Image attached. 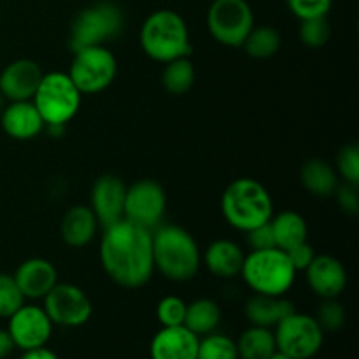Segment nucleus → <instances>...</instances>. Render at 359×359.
<instances>
[{"label":"nucleus","mask_w":359,"mask_h":359,"mask_svg":"<svg viewBox=\"0 0 359 359\" xmlns=\"http://www.w3.org/2000/svg\"><path fill=\"white\" fill-rule=\"evenodd\" d=\"M100 263L109 279L126 290L146 286L154 273L151 230L121 219L104 228Z\"/></svg>","instance_id":"nucleus-1"},{"label":"nucleus","mask_w":359,"mask_h":359,"mask_svg":"<svg viewBox=\"0 0 359 359\" xmlns=\"http://www.w3.org/2000/svg\"><path fill=\"white\" fill-rule=\"evenodd\" d=\"M151 233L154 270L174 283H188L198 273L202 255L188 230L177 224H160Z\"/></svg>","instance_id":"nucleus-2"},{"label":"nucleus","mask_w":359,"mask_h":359,"mask_svg":"<svg viewBox=\"0 0 359 359\" xmlns=\"http://www.w3.org/2000/svg\"><path fill=\"white\" fill-rule=\"evenodd\" d=\"M221 212L231 228L245 233L272 219V196L256 179H235L221 196Z\"/></svg>","instance_id":"nucleus-3"},{"label":"nucleus","mask_w":359,"mask_h":359,"mask_svg":"<svg viewBox=\"0 0 359 359\" xmlns=\"http://www.w3.org/2000/svg\"><path fill=\"white\" fill-rule=\"evenodd\" d=\"M140 46L151 60L168 63L191 55V41L184 18L172 9H158L140 27Z\"/></svg>","instance_id":"nucleus-4"},{"label":"nucleus","mask_w":359,"mask_h":359,"mask_svg":"<svg viewBox=\"0 0 359 359\" xmlns=\"http://www.w3.org/2000/svg\"><path fill=\"white\" fill-rule=\"evenodd\" d=\"M297 270L286 251L279 248L249 251L242 263L241 277L256 294L284 297L293 287Z\"/></svg>","instance_id":"nucleus-5"},{"label":"nucleus","mask_w":359,"mask_h":359,"mask_svg":"<svg viewBox=\"0 0 359 359\" xmlns=\"http://www.w3.org/2000/svg\"><path fill=\"white\" fill-rule=\"evenodd\" d=\"M81 97L69 74L49 72L42 76L32 102L46 126H65L79 112Z\"/></svg>","instance_id":"nucleus-6"},{"label":"nucleus","mask_w":359,"mask_h":359,"mask_svg":"<svg viewBox=\"0 0 359 359\" xmlns=\"http://www.w3.org/2000/svg\"><path fill=\"white\" fill-rule=\"evenodd\" d=\"M125 28V14L116 4L97 2L79 11L70 27L69 46L72 51L105 46V42L118 37Z\"/></svg>","instance_id":"nucleus-7"},{"label":"nucleus","mask_w":359,"mask_h":359,"mask_svg":"<svg viewBox=\"0 0 359 359\" xmlns=\"http://www.w3.org/2000/svg\"><path fill=\"white\" fill-rule=\"evenodd\" d=\"M67 74L81 95H95L111 86L118 74V62L107 46H90L74 51Z\"/></svg>","instance_id":"nucleus-8"},{"label":"nucleus","mask_w":359,"mask_h":359,"mask_svg":"<svg viewBox=\"0 0 359 359\" xmlns=\"http://www.w3.org/2000/svg\"><path fill=\"white\" fill-rule=\"evenodd\" d=\"M255 27V13L248 0H214L207 11V28L219 44L242 48Z\"/></svg>","instance_id":"nucleus-9"},{"label":"nucleus","mask_w":359,"mask_h":359,"mask_svg":"<svg viewBox=\"0 0 359 359\" xmlns=\"http://www.w3.org/2000/svg\"><path fill=\"white\" fill-rule=\"evenodd\" d=\"M277 351L293 359H312L325 344V332L314 316L291 312L273 328Z\"/></svg>","instance_id":"nucleus-10"},{"label":"nucleus","mask_w":359,"mask_h":359,"mask_svg":"<svg viewBox=\"0 0 359 359\" xmlns=\"http://www.w3.org/2000/svg\"><path fill=\"white\" fill-rule=\"evenodd\" d=\"M167 210V195L160 182L140 179L126 186L125 219L153 231L161 224Z\"/></svg>","instance_id":"nucleus-11"},{"label":"nucleus","mask_w":359,"mask_h":359,"mask_svg":"<svg viewBox=\"0 0 359 359\" xmlns=\"http://www.w3.org/2000/svg\"><path fill=\"white\" fill-rule=\"evenodd\" d=\"M42 300V309L53 325L63 328H79L86 325L93 314L90 297L76 284H56Z\"/></svg>","instance_id":"nucleus-12"},{"label":"nucleus","mask_w":359,"mask_h":359,"mask_svg":"<svg viewBox=\"0 0 359 359\" xmlns=\"http://www.w3.org/2000/svg\"><path fill=\"white\" fill-rule=\"evenodd\" d=\"M53 323L46 311L37 305L23 304L9 318L7 332L20 351L37 349L48 346L53 335Z\"/></svg>","instance_id":"nucleus-13"},{"label":"nucleus","mask_w":359,"mask_h":359,"mask_svg":"<svg viewBox=\"0 0 359 359\" xmlns=\"http://www.w3.org/2000/svg\"><path fill=\"white\" fill-rule=\"evenodd\" d=\"M125 196L126 184L118 175L104 174L95 181L90 195V209L102 228L125 219Z\"/></svg>","instance_id":"nucleus-14"},{"label":"nucleus","mask_w":359,"mask_h":359,"mask_svg":"<svg viewBox=\"0 0 359 359\" xmlns=\"http://www.w3.org/2000/svg\"><path fill=\"white\" fill-rule=\"evenodd\" d=\"M41 65L30 58H18L2 69L0 67V93L7 102L32 100L41 84Z\"/></svg>","instance_id":"nucleus-15"},{"label":"nucleus","mask_w":359,"mask_h":359,"mask_svg":"<svg viewBox=\"0 0 359 359\" xmlns=\"http://www.w3.org/2000/svg\"><path fill=\"white\" fill-rule=\"evenodd\" d=\"M304 272L307 276L309 287L321 300L339 298L347 286L346 266L330 255H316Z\"/></svg>","instance_id":"nucleus-16"},{"label":"nucleus","mask_w":359,"mask_h":359,"mask_svg":"<svg viewBox=\"0 0 359 359\" xmlns=\"http://www.w3.org/2000/svg\"><path fill=\"white\" fill-rule=\"evenodd\" d=\"M200 337L184 325L161 326L149 344L151 359H196Z\"/></svg>","instance_id":"nucleus-17"},{"label":"nucleus","mask_w":359,"mask_h":359,"mask_svg":"<svg viewBox=\"0 0 359 359\" xmlns=\"http://www.w3.org/2000/svg\"><path fill=\"white\" fill-rule=\"evenodd\" d=\"M13 277L25 300H42L58 284L55 265L44 258L25 259Z\"/></svg>","instance_id":"nucleus-18"},{"label":"nucleus","mask_w":359,"mask_h":359,"mask_svg":"<svg viewBox=\"0 0 359 359\" xmlns=\"http://www.w3.org/2000/svg\"><path fill=\"white\" fill-rule=\"evenodd\" d=\"M0 126L14 140H30L46 128L32 100L9 102L0 114Z\"/></svg>","instance_id":"nucleus-19"},{"label":"nucleus","mask_w":359,"mask_h":359,"mask_svg":"<svg viewBox=\"0 0 359 359\" xmlns=\"http://www.w3.org/2000/svg\"><path fill=\"white\" fill-rule=\"evenodd\" d=\"M98 221L88 205H74L63 216L60 224L62 241L70 248H84L97 235Z\"/></svg>","instance_id":"nucleus-20"},{"label":"nucleus","mask_w":359,"mask_h":359,"mask_svg":"<svg viewBox=\"0 0 359 359\" xmlns=\"http://www.w3.org/2000/svg\"><path fill=\"white\" fill-rule=\"evenodd\" d=\"M244 251L233 241L219 238L214 241L209 248L205 249L203 262L209 272L219 279H233L241 276L242 263H244Z\"/></svg>","instance_id":"nucleus-21"},{"label":"nucleus","mask_w":359,"mask_h":359,"mask_svg":"<svg viewBox=\"0 0 359 359\" xmlns=\"http://www.w3.org/2000/svg\"><path fill=\"white\" fill-rule=\"evenodd\" d=\"M245 318L252 326L273 330L286 316L294 312L293 304L284 297H270V294H252L245 302Z\"/></svg>","instance_id":"nucleus-22"},{"label":"nucleus","mask_w":359,"mask_h":359,"mask_svg":"<svg viewBox=\"0 0 359 359\" xmlns=\"http://www.w3.org/2000/svg\"><path fill=\"white\" fill-rule=\"evenodd\" d=\"M300 181L311 195L326 198L339 188V174L335 168L321 158H311L300 168Z\"/></svg>","instance_id":"nucleus-23"},{"label":"nucleus","mask_w":359,"mask_h":359,"mask_svg":"<svg viewBox=\"0 0 359 359\" xmlns=\"http://www.w3.org/2000/svg\"><path fill=\"white\" fill-rule=\"evenodd\" d=\"M270 226H272L276 245L283 251H290L294 245L307 241L309 228L305 217L294 210H284L277 216H272Z\"/></svg>","instance_id":"nucleus-24"},{"label":"nucleus","mask_w":359,"mask_h":359,"mask_svg":"<svg viewBox=\"0 0 359 359\" xmlns=\"http://www.w3.org/2000/svg\"><path fill=\"white\" fill-rule=\"evenodd\" d=\"M221 323V309L210 298H198L186 305L184 326L195 335L203 337L216 332Z\"/></svg>","instance_id":"nucleus-25"},{"label":"nucleus","mask_w":359,"mask_h":359,"mask_svg":"<svg viewBox=\"0 0 359 359\" xmlns=\"http://www.w3.org/2000/svg\"><path fill=\"white\" fill-rule=\"evenodd\" d=\"M235 342L238 359H269L277 351L273 330L262 326L251 325Z\"/></svg>","instance_id":"nucleus-26"},{"label":"nucleus","mask_w":359,"mask_h":359,"mask_svg":"<svg viewBox=\"0 0 359 359\" xmlns=\"http://www.w3.org/2000/svg\"><path fill=\"white\" fill-rule=\"evenodd\" d=\"M196 79L195 65L189 60V56L184 58L172 60L165 63L163 74H161V84L165 90L172 95H184L193 88Z\"/></svg>","instance_id":"nucleus-27"},{"label":"nucleus","mask_w":359,"mask_h":359,"mask_svg":"<svg viewBox=\"0 0 359 359\" xmlns=\"http://www.w3.org/2000/svg\"><path fill=\"white\" fill-rule=\"evenodd\" d=\"M242 48L245 49L248 56L255 60L272 58L280 49V34L273 27H269V25L252 27Z\"/></svg>","instance_id":"nucleus-28"},{"label":"nucleus","mask_w":359,"mask_h":359,"mask_svg":"<svg viewBox=\"0 0 359 359\" xmlns=\"http://www.w3.org/2000/svg\"><path fill=\"white\" fill-rule=\"evenodd\" d=\"M196 359H238L237 342L223 333H209L198 340Z\"/></svg>","instance_id":"nucleus-29"},{"label":"nucleus","mask_w":359,"mask_h":359,"mask_svg":"<svg viewBox=\"0 0 359 359\" xmlns=\"http://www.w3.org/2000/svg\"><path fill=\"white\" fill-rule=\"evenodd\" d=\"M316 321L325 333H335L346 325V309L337 298H326L316 312Z\"/></svg>","instance_id":"nucleus-30"},{"label":"nucleus","mask_w":359,"mask_h":359,"mask_svg":"<svg viewBox=\"0 0 359 359\" xmlns=\"http://www.w3.org/2000/svg\"><path fill=\"white\" fill-rule=\"evenodd\" d=\"M332 28H330L328 18H311V20H302L298 28V37L309 48H321L330 41Z\"/></svg>","instance_id":"nucleus-31"},{"label":"nucleus","mask_w":359,"mask_h":359,"mask_svg":"<svg viewBox=\"0 0 359 359\" xmlns=\"http://www.w3.org/2000/svg\"><path fill=\"white\" fill-rule=\"evenodd\" d=\"M23 304L25 297L14 277L9 273H0V318L9 319Z\"/></svg>","instance_id":"nucleus-32"},{"label":"nucleus","mask_w":359,"mask_h":359,"mask_svg":"<svg viewBox=\"0 0 359 359\" xmlns=\"http://www.w3.org/2000/svg\"><path fill=\"white\" fill-rule=\"evenodd\" d=\"M186 302L182 298L174 297H165L158 302L156 305V318L161 326H181L184 325V316H186Z\"/></svg>","instance_id":"nucleus-33"},{"label":"nucleus","mask_w":359,"mask_h":359,"mask_svg":"<svg viewBox=\"0 0 359 359\" xmlns=\"http://www.w3.org/2000/svg\"><path fill=\"white\" fill-rule=\"evenodd\" d=\"M337 172L347 184H359V147L356 144H347L337 156Z\"/></svg>","instance_id":"nucleus-34"},{"label":"nucleus","mask_w":359,"mask_h":359,"mask_svg":"<svg viewBox=\"0 0 359 359\" xmlns=\"http://www.w3.org/2000/svg\"><path fill=\"white\" fill-rule=\"evenodd\" d=\"M286 2L291 13L300 21L328 16L333 6V0H286Z\"/></svg>","instance_id":"nucleus-35"},{"label":"nucleus","mask_w":359,"mask_h":359,"mask_svg":"<svg viewBox=\"0 0 359 359\" xmlns=\"http://www.w3.org/2000/svg\"><path fill=\"white\" fill-rule=\"evenodd\" d=\"M245 242L251 248V251H263V249H272L277 248L276 245V238H273V231L272 226L269 223L262 224V226H256L252 230L245 231Z\"/></svg>","instance_id":"nucleus-36"},{"label":"nucleus","mask_w":359,"mask_h":359,"mask_svg":"<svg viewBox=\"0 0 359 359\" xmlns=\"http://www.w3.org/2000/svg\"><path fill=\"white\" fill-rule=\"evenodd\" d=\"M286 252H287V256H290L291 263H293V266L297 272H304V270L311 265L312 259L316 258L314 248H312L307 241L302 242V244H298V245H294L293 249H290V251H286Z\"/></svg>","instance_id":"nucleus-37"},{"label":"nucleus","mask_w":359,"mask_h":359,"mask_svg":"<svg viewBox=\"0 0 359 359\" xmlns=\"http://www.w3.org/2000/svg\"><path fill=\"white\" fill-rule=\"evenodd\" d=\"M337 200H339L340 207L349 214H358L359 210V196H358V186L354 184H342L337 188Z\"/></svg>","instance_id":"nucleus-38"},{"label":"nucleus","mask_w":359,"mask_h":359,"mask_svg":"<svg viewBox=\"0 0 359 359\" xmlns=\"http://www.w3.org/2000/svg\"><path fill=\"white\" fill-rule=\"evenodd\" d=\"M20 359H60L58 354L55 351L48 349V347H37V349L23 351Z\"/></svg>","instance_id":"nucleus-39"},{"label":"nucleus","mask_w":359,"mask_h":359,"mask_svg":"<svg viewBox=\"0 0 359 359\" xmlns=\"http://www.w3.org/2000/svg\"><path fill=\"white\" fill-rule=\"evenodd\" d=\"M16 346H14L13 339H11L7 330H0V359L9 358L14 353Z\"/></svg>","instance_id":"nucleus-40"},{"label":"nucleus","mask_w":359,"mask_h":359,"mask_svg":"<svg viewBox=\"0 0 359 359\" xmlns=\"http://www.w3.org/2000/svg\"><path fill=\"white\" fill-rule=\"evenodd\" d=\"M269 359H293V358L286 356V354H284V353H280V351H276V353H273L272 356H270Z\"/></svg>","instance_id":"nucleus-41"},{"label":"nucleus","mask_w":359,"mask_h":359,"mask_svg":"<svg viewBox=\"0 0 359 359\" xmlns=\"http://www.w3.org/2000/svg\"><path fill=\"white\" fill-rule=\"evenodd\" d=\"M6 105H7L6 97H4V95L0 93V114H2V111H4V107H6Z\"/></svg>","instance_id":"nucleus-42"}]
</instances>
